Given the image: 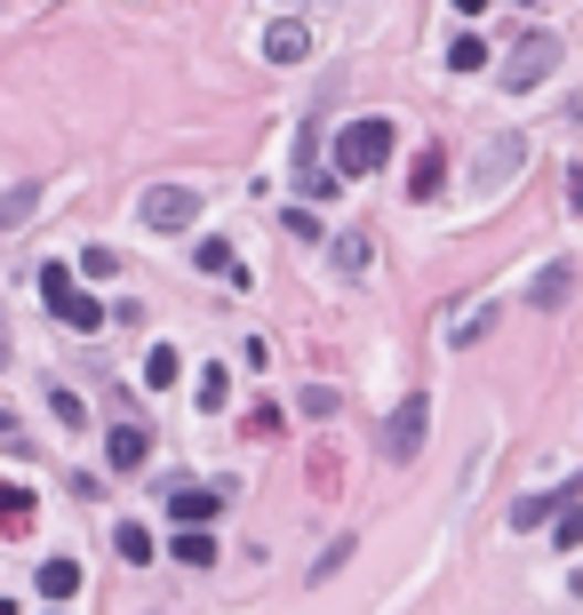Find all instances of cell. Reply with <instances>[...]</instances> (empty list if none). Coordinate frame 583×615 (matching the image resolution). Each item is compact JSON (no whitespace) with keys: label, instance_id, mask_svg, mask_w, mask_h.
<instances>
[{"label":"cell","instance_id":"obj_1","mask_svg":"<svg viewBox=\"0 0 583 615\" xmlns=\"http://www.w3.org/2000/svg\"><path fill=\"white\" fill-rule=\"evenodd\" d=\"M392 145H400V128L384 113L344 120V128H336V177H375V168L392 160Z\"/></svg>","mask_w":583,"mask_h":615},{"label":"cell","instance_id":"obj_2","mask_svg":"<svg viewBox=\"0 0 583 615\" xmlns=\"http://www.w3.org/2000/svg\"><path fill=\"white\" fill-rule=\"evenodd\" d=\"M32 280H41V304H49V312H56L64 328H81V336H96V328H105V304H96V296L73 280V264H41Z\"/></svg>","mask_w":583,"mask_h":615},{"label":"cell","instance_id":"obj_3","mask_svg":"<svg viewBox=\"0 0 583 615\" xmlns=\"http://www.w3.org/2000/svg\"><path fill=\"white\" fill-rule=\"evenodd\" d=\"M560 56H568V49H560V32H520V49L504 56V88H520V96L543 88V81L560 73Z\"/></svg>","mask_w":583,"mask_h":615},{"label":"cell","instance_id":"obj_4","mask_svg":"<svg viewBox=\"0 0 583 615\" xmlns=\"http://www.w3.org/2000/svg\"><path fill=\"white\" fill-rule=\"evenodd\" d=\"M424 432H432V400L407 392L392 416H384V456H392V464H416V456H424Z\"/></svg>","mask_w":583,"mask_h":615},{"label":"cell","instance_id":"obj_5","mask_svg":"<svg viewBox=\"0 0 583 615\" xmlns=\"http://www.w3.org/2000/svg\"><path fill=\"white\" fill-rule=\"evenodd\" d=\"M136 216H145L152 232H184L200 216V192L192 184H145V200H136Z\"/></svg>","mask_w":583,"mask_h":615},{"label":"cell","instance_id":"obj_6","mask_svg":"<svg viewBox=\"0 0 583 615\" xmlns=\"http://www.w3.org/2000/svg\"><path fill=\"white\" fill-rule=\"evenodd\" d=\"M520 160H528V145H520V136H496V145H488V160L471 168V184H464V192H471V200H488V192H496V184H504Z\"/></svg>","mask_w":583,"mask_h":615},{"label":"cell","instance_id":"obj_7","mask_svg":"<svg viewBox=\"0 0 583 615\" xmlns=\"http://www.w3.org/2000/svg\"><path fill=\"white\" fill-rule=\"evenodd\" d=\"M328 256H336V272H344V280H368V264H375V232L368 224H344L328 241Z\"/></svg>","mask_w":583,"mask_h":615},{"label":"cell","instance_id":"obj_8","mask_svg":"<svg viewBox=\"0 0 583 615\" xmlns=\"http://www.w3.org/2000/svg\"><path fill=\"white\" fill-rule=\"evenodd\" d=\"M560 503H583V471H575L568 488H552V496H520V503H511V528H543Z\"/></svg>","mask_w":583,"mask_h":615},{"label":"cell","instance_id":"obj_9","mask_svg":"<svg viewBox=\"0 0 583 615\" xmlns=\"http://www.w3.org/2000/svg\"><path fill=\"white\" fill-rule=\"evenodd\" d=\"M439 184H448V152L424 145L416 160H407V200H439Z\"/></svg>","mask_w":583,"mask_h":615},{"label":"cell","instance_id":"obj_10","mask_svg":"<svg viewBox=\"0 0 583 615\" xmlns=\"http://www.w3.org/2000/svg\"><path fill=\"white\" fill-rule=\"evenodd\" d=\"M216 511H224L216 488H177V496H168V520H177V528H209Z\"/></svg>","mask_w":583,"mask_h":615},{"label":"cell","instance_id":"obj_11","mask_svg":"<svg viewBox=\"0 0 583 615\" xmlns=\"http://www.w3.org/2000/svg\"><path fill=\"white\" fill-rule=\"evenodd\" d=\"M568 296H575V264H543V272H536V288H528L536 312H560Z\"/></svg>","mask_w":583,"mask_h":615},{"label":"cell","instance_id":"obj_12","mask_svg":"<svg viewBox=\"0 0 583 615\" xmlns=\"http://www.w3.org/2000/svg\"><path fill=\"white\" fill-rule=\"evenodd\" d=\"M105 456H113V471H145V456H152V432H145V424H120V432L105 439Z\"/></svg>","mask_w":583,"mask_h":615},{"label":"cell","instance_id":"obj_13","mask_svg":"<svg viewBox=\"0 0 583 615\" xmlns=\"http://www.w3.org/2000/svg\"><path fill=\"white\" fill-rule=\"evenodd\" d=\"M32 584H41V600H81V560H41V575H32Z\"/></svg>","mask_w":583,"mask_h":615},{"label":"cell","instance_id":"obj_14","mask_svg":"<svg viewBox=\"0 0 583 615\" xmlns=\"http://www.w3.org/2000/svg\"><path fill=\"white\" fill-rule=\"evenodd\" d=\"M192 264H200V272H216V280H232V288H248V272H240V256H232V241H216V232H209V241H200V248H192Z\"/></svg>","mask_w":583,"mask_h":615},{"label":"cell","instance_id":"obj_15","mask_svg":"<svg viewBox=\"0 0 583 615\" xmlns=\"http://www.w3.org/2000/svg\"><path fill=\"white\" fill-rule=\"evenodd\" d=\"M264 56L272 64H304V56H312V32H304V24H272L264 32Z\"/></svg>","mask_w":583,"mask_h":615},{"label":"cell","instance_id":"obj_16","mask_svg":"<svg viewBox=\"0 0 583 615\" xmlns=\"http://www.w3.org/2000/svg\"><path fill=\"white\" fill-rule=\"evenodd\" d=\"M32 511H41V503H32V488L0 480V536H24V528H32Z\"/></svg>","mask_w":583,"mask_h":615},{"label":"cell","instance_id":"obj_17","mask_svg":"<svg viewBox=\"0 0 583 615\" xmlns=\"http://www.w3.org/2000/svg\"><path fill=\"white\" fill-rule=\"evenodd\" d=\"M32 209H41V184H17V192H0V232H24Z\"/></svg>","mask_w":583,"mask_h":615},{"label":"cell","instance_id":"obj_18","mask_svg":"<svg viewBox=\"0 0 583 615\" xmlns=\"http://www.w3.org/2000/svg\"><path fill=\"white\" fill-rule=\"evenodd\" d=\"M168 552H177L184 568H209V560H216V536H209V528H184L177 543H168Z\"/></svg>","mask_w":583,"mask_h":615},{"label":"cell","instance_id":"obj_19","mask_svg":"<svg viewBox=\"0 0 583 615\" xmlns=\"http://www.w3.org/2000/svg\"><path fill=\"white\" fill-rule=\"evenodd\" d=\"M479 64H488V41H479V32H456L448 41V73H479Z\"/></svg>","mask_w":583,"mask_h":615},{"label":"cell","instance_id":"obj_20","mask_svg":"<svg viewBox=\"0 0 583 615\" xmlns=\"http://www.w3.org/2000/svg\"><path fill=\"white\" fill-rule=\"evenodd\" d=\"M177 375H184V360L168 352V344H152V352H145V384H152V392H168Z\"/></svg>","mask_w":583,"mask_h":615},{"label":"cell","instance_id":"obj_21","mask_svg":"<svg viewBox=\"0 0 583 615\" xmlns=\"http://www.w3.org/2000/svg\"><path fill=\"white\" fill-rule=\"evenodd\" d=\"M552 543H560V552H583V503H560L552 511Z\"/></svg>","mask_w":583,"mask_h":615},{"label":"cell","instance_id":"obj_22","mask_svg":"<svg viewBox=\"0 0 583 615\" xmlns=\"http://www.w3.org/2000/svg\"><path fill=\"white\" fill-rule=\"evenodd\" d=\"M488 328H496V304H471V312H464V320L448 328V344H479Z\"/></svg>","mask_w":583,"mask_h":615},{"label":"cell","instance_id":"obj_23","mask_svg":"<svg viewBox=\"0 0 583 615\" xmlns=\"http://www.w3.org/2000/svg\"><path fill=\"white\" fill-rule=\"evenodd\" d=\"M113 552H120V560H128V568H145V560H152V552H160V543H152V536H145V528H113Z\"/></svg>","mask_w":583,"mask_h":615},{"label":"cell","instance_id":"obj_24","mask_svg":"<svg viewBox=\"0 0 583 615\" xmlns=\"http://www.w3.org/2000/svg\"><path fill=\"white\" fill-rule=\"evenodd\" d=\"M224 392H232V375H224L216 360H209V368L192 375V400H200V407H224Z\"/></svg>","mask_w":583,"mask_h":615},{"label":"cell","instance_id":"obj_25","mask_svg":"<svg viewBox=\"0 0 583 615\" xmlns=\"http://www.w3.org/2000/svg\"><path fill=\"white\" fill-rule=\"evenodd\" d=\"M81 272H88V280H113V272H120V248H81Z\"/></svg>","mask_w":583,"mask_h":615},{"label":"cell","instance_id":"obj_26","mask_svg":"<svg viewBox=\"0 0 583 615\" xmlns=\"http://www.w3.org/2000/svg\"><path fill=\"white\" fill-rule=\"evenodd\" d=\"M344 560H352V543H344V536H336V552H320V560H312V584H328V575H336V568H344Z\"/></svg>","mask_w":583,"mask_h":615},{"label":"cell","instance_id":"obj_27","mask_svg":"<svg viewBox=\"0 0 583 615\" xmlns=\"http://www.w3.org/2000/svg\"><path fill=\"white\" fill-rule=\"evenodd\" d=\"M49 407H56V416H64V424H81V416H88V407H81L73 392H64V384H49Z\"/></svg>","mask_w":583,"mask_h":615},{"label":"cell","instance_id":"obj_28","mask_svg":"<svg viewBox=\"0 0 583 615\" xmlns=\"http://www.w3.org/2000/svg\"><path fill=\"white\" fill-rule=\"evenodd\" d=\"M296 407H304V416H336V392H328V384H312V392H304Z\"/></svg>","mask_w":583,"mask_h":615},{"label":"cell","instance_id":"obj_29","mask_svg":"<svg viewBox=\"0 0 583 615\" xmlns=\"http://www.w3.org/2000/svg\"><path fill=\"white\" fill-rule=\"evenodd\" d=\"M568 209L583 216V168H568Z\"/></svg>","mask_w":583,"mask_h":615},{"label":"cell","instance_id":"obj_30","mask_svg":"<svg viewBox=\"0 0 583 615\" xmlns=\"http://www.w3.org/2000/svg\"><path fill=\"white\" fill-rule=\"evenodd\" d=\"M520 9H536V0H520Z\"/></svg>","mask_w":583,"mask_h":615},{"label":"cell","instance_id":"obj_31","mask_svg":"<svg viewBox=\"0 0 583 615\" xmlns=\"http://www.w3.org/2000/svg\"><path fill=\"white\" fill-rule=\"evenodd\" d=\"M49 615H64V607H49Z\"/></svg>","mask_w":583,"mask_h":615}]
</instances>
